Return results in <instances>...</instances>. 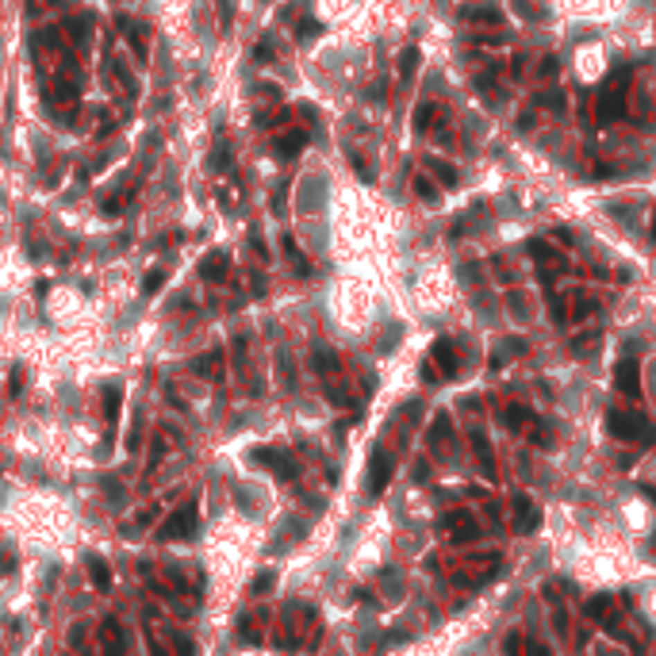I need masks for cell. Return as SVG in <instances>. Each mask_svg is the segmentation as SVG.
I'll return each mask as SVG.
<instances>
[{
	"mask_svg": "<svg viewBox=\"0 0 656 656\" xmlns=\"http://www.w3.org/2000/svg\"><path fill=\"white\" fill-rule=\"evenodd\" d=\"M108 656H123V645H119V641H108Z\"/></svg>",
	"mask_w": 656,
	"mask_h": 656,
	"instance_id": "33",
	"label": "cell"
},
{
	"mask_svg": "<svg viewBox=\"0 0 656 656\" xmlns=\"http://www.w3.org/2000/svg\"><path fill=\"white\" fill-rule=\"evenodd\" d=\"M315 369H319V373H334V369H338V357H334L330 349H319V353H315Z\"/></svg>",
	"mask_w": 656,
	"mask_h": 656,
	"instance_id": "24",
	"label": "cell"
},
{
	"mask_svg": "<svg viewBox=\"0 0 656 656\" xmlns=\"http://www.w3.org/2000/svg\"><path fill=\"white\" fill-rule=\"evenodd\" d=\"M415 69H418V50L407 46V50H403V58H399V77H403V81H411V73H415Z\"/></svg>",
	"mask_w": 656,
	"mask_h": 656,
	"instance_id": "19",
	"label": "cell"
},
{
	"mask_svg": "<svg viewBox=\"0 0 656 656\" xmlns=\"http://www.w3.org/2000/svg\"><path fill=\"white\" fill-rule=\"evenodd\" d=\"M177 653H181V656H196V648H192V641H177Z\"/></svg>",
	"mask_w": 656,
	"mask_h": 656,
	"instance_id": "31",
	"label": "cell"
},
{
	"mask_svg": "<svg viewBox=\"0 0 656 656\" xmlns=\"http://www.w3.org/2000/svg\"><path fill=\"white\" fill-rule=\"evenodd\" d=\"M426 166H430V173L438 177V181L445 184V188H453V184L461 181V173H457V169H453V166H449V161H438V158H430V161H426Z\"/></svg>",
	"mask_w": 656,
	"mask_h": 656,
	"instance_id": "11",
	"label": "cell"
},
{
	"mask_svg": "<svg viewBox=\"0 0 656 656\" xmlns=\"http://www.w3.org/2000/svg\"><path fill=\"white\" fill-rule=\"evenodd\" d=\"M89 576H92V583H96L100 591H108V587H112V572H108V565H104L100 557H92V560H89Z\"/></svg>",
	"mask_w": 656,
	"mask_h": 656,
	"instance_id": "15",
	"label": "cell"
},
{
	"mask_svg": "<svg viewBox=\"0 0 656 656\" xmlns=\"http://www.w3.org/2000/svg\"><path fill=\"white\" fill-rule=\"evenodd\" d=\"M610 430H614V438H630V441H645V438H653V426L645 423L641 415H630V411H610Z\"/></svg>",
	"mask_w": 656,
	"mask_h": 656,
	"instance_id": "2",
	"label": "cell"
},
{
	"mask_svg": "<svg viewBox=\"0 0 656 656\" xmlns=\"http://www.w3.org/2000/svg\"><path fill=\"white\" fill-rule=\"evenodd\" d=\"M192 530H196V507H181V511H173V518H169L166 526H158V541L188 538Z\"/></svg>",
	"mask_w": 656,
	"mask_h": 656,
	"instance_id": "4",
	"label": "cell"
},
{
	"mask_svg": "<svg viewBox=\"0 0 656 656\" xmlns=\"http://www.w3.org/2000/svg\"><path fill=\"white\" fill-rule=\"evenodd\" d=\"M200 273L208 276V281H223V273H227V254H211V258H204Z\"/></svg>",
	"mask_w": 656,
	"mask_h": 656,
	"instance_id": "13",
	"label": "cell"
},
{
	"mask_svg": "<svg viewBox=\"0 0 656 656\" xmlns=\"http://www.w3.org/2000/svg\"><path fill=\"white\" fill-rule=\"evenodd\" d=\"M648 234H653V238H656V208H653V227H648Z\"/></svg>",
	"mask_w": 656,
	"mask_h": 656,
	"instance_id": "36",
	"label": "cell"
},
{
	"mask_svg": "<svg viewBox=\"0 0 656 656\" xmlns=\"http://www.w3.org/2000/svg\"><path fill=\"white\" fill-rule=\"evenodd\" d=\"M430 357L441 365V373H445V376H457V349H453V342H449V338H438V342H434V353H430Z\"/></svg>",
	"mask_w": 656,
	"mask_h": 656,
	"instance_id": "8",
	"label": "cell"
},
{
	"mask_svg": "<svg viewBox=\"0 0 656 656\" xmlns=\"http://www.w3.org/2000/svg\"><path fill=\"white\" fill-rule=\"evenodd\" d=\"M284 254H288V258H292V261H296V269H299V273H303V276H308V273H311V265H308V258H303V254H299V249H296V242H292V238H284Z\"/></svg>",
	"mask_w": 656,
	"mask_h": 656,
	"instance_id": "20",
	"label": "cell"
},
{
	"mask_svg": "<svg viewBox=\"0 0 656 656\" xmlns=\"http://www.w3.org/2000/svg\"><path fill=\"white\" fill-rule=\"evenodd\" d=\"M434 116H438V104H418V112H415V127H418V131H426Z\"/></svg>",
	"mask_w": 656,
	"mask_h": 656,
	"instance_id": "22",
	"label": "cell"
},
{
	"mask_svg": "<svg viewBox=\"0 0 656 656\" xmlns=\"http://www.w3.org/2000/svg\"><path fill=\"white\" fill-rule=\"evenodd\" d=\"M119 27H123V35L131 39L134 54H139V58H146V39H142V27L134 24V19H119Z\"/></svg>",
	"mask_w": 656,
	"mask_h": 656,
	"instance_id": "12",
	"label": "cell"
},
{
	"mask_svg": "<svg viewBox=\"0 0 656 656\" xmlns=\"http://www.w3.org/2000/svg\"><path fill=\"white\" fill-rule=\"evenodd\" d=\"M161 284H166V273H161V269H150L146 281H142V292H146V296H154V292H158Z\"/></svg>",
	"mask_w": 656,
	"mask_h": 656,
	"instance_id": "23",
	"label": "cell"
},
{
	"mask_svg": "<svg viewBox=\"0 0 656 656\" xmlns=\"http://www.w3.org/2000/svg\"><path fill=\"white\" fill-rule=\"evenodd\" d=\"M445 526L457 533V538H472V533H476V518L468 515V511H453V515L445 518Z\"/></svg>",
	"mask_w": 656,
	"mask_h": 656,
	"instance_id": "10",
	"label": "cell"
},
{
	"mask_svg": "<svg viewBox=\"0 0 656 656\" xmlns=\"http://www.w3.org/2000/svg\"><path fill=\"white\" fill-rule=\"evenodd\" d=\"M626 81H630V69H618L614 81L599 89V96H595V123L599 127H610L614 119L626 116V108H630V100H626Z\"/></svg>",
	"mask_w": 656,
	"mask_h": 656,
	"instance_id": "1",
	"label": "cell"
},
{
	"mask_svg": "<svg viewBox=\"0 0 656 656\" xmlns=\"http://www.w3.org/2000/svg\"><path fill=\"white\" fill-rule=\"evenodd\" d=\"M104 411H108V426H116V418H119V388L116 384L104 388Z\"/></svg>",
	"mask_w": 656,
	"mask_h": 656,
	"instance_id": "16",
	"label": "cell"
},
{
	"mask_svg": "<svg viewBox=\"0 0 656 656\" xmlns=\"http://www.w3.org/2000/svg\"><path fill=\"white\" fill-rule=\"evenodd\" d=\"M461 19H465V24L499 27V24H503V12H499L495 4H468V8H461Z\"/></svg>",
	"mask_w": 656,
	"mask_h": 656,
	"instance_id": "7",
	"label": "cell"
},
{
	"mask_svg": "<svg viewBox=\"0 0 656 656\" xmlns=\"http://www.w3.org/2000/svg\"><path fill=\"white\" fill-rule=\"evenodd\" d=\"M415 192L426 200V204H434V200H438V188H434V181H426V177H415Z\"/></svg>",
	"mask_w": 656,
	"mask_h": 656,
	"instance_id": "25",
	"label": "cell"
},
{
	"mask_svg": "<svg viewBox=\"0 0 656 656\" xmlns=\"http://www.w3.org/2000/svg\"><path fill=\"white\" fill-rule=\"evenodd\" d=\"M553 73H557V58H545L541 62V77H553Z\"/></svg>",
	"mask_w": 656,
	"mask_h": 656,
	"instance_id": "30",
	"label": "cell"
},
{
	"mask_svg": "<svg viewBox=\"0 0 656 656\" xmlns=\"http://www.w3.org/2000/svg\"><path fill=\"white\" fill-rule=\"evenodd\" d=\"M503 418H507L511 426H522L526 418H530V411H526V407H518V403H511V407L503 411Z\"/></svg>",
	"mask_w": 656,
	"mask_h": 656,
	"instance_id": "26",
	"label": "cell"
},
{
	"mask_svg": "<svg viewBox=\"0 0 656 656\" xmlns=\"http://www.w3.org/2000/svg\"><path fill=\"white\" fill-rule=\"evenodd\" d=\"M308 146V131H288V134H281V139H276V154H281V158H296L299 150Z\"/></svg>",
	"mask_w": 656,
	"mask_h": 656,
	"instance_id": "9",
	"label": "cell"
},
{
	"mask_svg": "<svg viewBox=\"0 0 656 656\" xmlns=\"http://www.w3.org/2000/svg\"><path fill=\"white\" fill-rule=\"evenodd\" d=\"M388 480H391V457L384 453V449H376L373 461H369V480H365V488L373 491V495H380V491L388 488Z\"/></svg>",
	"mask_w": 656,
	"mask_h": 656,
	"instance_id": "5",
	"label": "cell"
},
{
	"mask_svg": "<svg viewBox=\"0 0 656 656\" xmlns=\"http://www.w3.org/2000/svg\"><path fill=\"white\" fill-rule=\"evenodd\" d=\"M254 461L265 465L269 472H276L281 480H292V476H296V461H292V453H284V449L261 445V449H254Z\"/></svg>",
	"mask_w": 656,
	"mask_h": 656,
	"instance_id": "3",
	"label": "cell"
},
{
	"mask_svg": "<svg viewBox=\"0 0 656 656\" xmlns=\"http://www.w3.org/2000/svg\"><path fill=\"white\" fill-rule=\"evenodd\" d=\"M349 161H353V169H357V173H361V177H365V181H373V169H369V166H365V161H361V158H357V154H349Z\"/></svg>",
	"mask_w": 656,
	"mask_h": 656,
	"instance_id": "28",
	"label": "cell"
},
{
	"mask_svg": "<svg viewBox=\"0 0 656 656\" xmlns=\"http://www.w3.org/2000/svg\"><path fill=\"white\" fill-rule=\"evenodd\" d=\"M526 656H549V648L545 645H530V653H526Z\"/></svg>",
	"mask_w": 656,
	"mask_h": 656,
	"instance_id": "35",
	"label": "cell"
},
{
	"mask_svg": "<svg viewBox=\"0 0 656 656\" xmlns=\"http://www.w3.org/2000/svg\"><path fill=\"white\" fill-rule=\"evenodd\" d=\"M472 445H476V453H480V465H484V472H495V465H491V445H488V438L484 434H472Z\"/></svg>",
	"mask_w": 656,
	"mask_h": 656,
	"instance_id": "18",
	"label": "cell"
},
{
	"mask_svg": "<svg viewBox=\"0 0 656 656\" xmlns=\"http://www.w3.org/2000/svg\"><path fill=\"white\" fill-rule=\"evenodd\" d=\"M515 522H518V530H533V526H538L530 499H518V503H515Z\"/></svg>",
	"mask_w": 656,
	"mask_h": 656,
	"instance_id": "14",
	"label": "cell"
},
{
	"mask_svg": "<svg viewBox=\"0 0 656 656\" xmlns=\"http://www.w3.org/2000/svg\"><path fill=\"white\" fill-rule=\"evenodd\" d=\"M526 249H530V258H533V261H557V254L549 249V242H538V238H533Z\"/></svg>",
	"mask_w": 656,
	"mask_h": 656,
	"instance_id": "21",
	"label": "cell"
},
{
	"mask_svg": "<svg viewBox=\"0 0 656 656\" xmlns=\"http://www.w3.org/2000/svg\"><path fill=\"white\" fill-rule=\"evenodd\" d=\"M269 54H273V42H261V46H258V58H261V62H265V58H269Z\"/></svg>",
	"mask_w": 656,
	"mask_h": 656,
	"instance_id": "32",
	"label": "cell"
},
{
	"mask_svg": "<svg viewBox=\"0 0 656 656\" xmlns=\"http://www.w3.org/2000/svg\"><path fill=\"white\" fill-rule=\"evenodd\" d=\"M311 35H319V24H315V19H303L299 31H296V39H311Z\"/></svg>",
	"mask_w": 656,
	"mask_h": 656,
	"instance_id": "27",
	"label": "cell"
},
{
	"mask_svg": "<svg viewBox=\"0 0 656 656\" xmlns=\"http://www.w3.org/2000/svg\"><path fill=\"white\" fill-rule=\"evenodd\" d=\"M533 104H541V108H549V112H565V92H557V89L538 92V100H533Z\"/></svg>",
	"mask_w": 656,
	"mask_h": 656,
	"instance_id": "17",
	"label": "cell"
},
{
	"mask_svg": "<svg viewBox=\"0 0 656 656\" xmlns=\"http://www.w3.org/2000/svg\"><path fill=\"white\" fill-rule=\"evenodd\" d=\"M614 384L622 396H641V376H637V361L633 357H622L614 369Z\"/></svg>",
	"mask_w": 656,
	"mask_h": 656,
	"instance_id": "6",
	"label": "cell"
},
{
	"mask_svg": "<svg viewBox=\"0 0 656 656\" xmlns=\"http://www.w3.org/2000/svg\"><path fill=\"white\" fill-rule=\"evenodd\" d=\"M150 656H166V648H161V645H158V641H154V637H150Z\"/></svg>",
	"mask_w": 656,
	"mask_h": 656,
	"instance_id": "34",
	"label": "cell"
},
{
	"mask_svg": "<svg viewBox=\"0 0 656 656\" xmlns=\"http://www.w3.org/2000/svg\"><path fill=\"white\" fill-rule=\"evenodd\" d=\"M273 580H276V576H273V572H265V576H258V583H254V591H269V587H273Z\"/></svg>",
	"mask_w": 656,
	"mask_h": 656,
	"instance_id": "29",
	"label": "cell"
}]
</instances>
